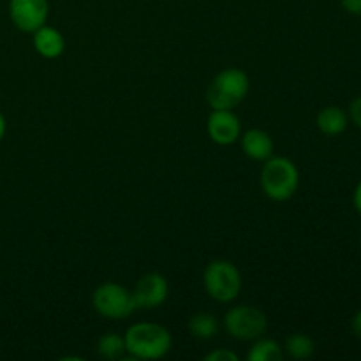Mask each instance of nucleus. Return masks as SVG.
Here are the masks:
<instances>
[{"label":"nucleus","instance_id":"1","mask_svg":"<svg viewBox=\"0 0 361 361\" xmlns=\"http://www.w3.org/2000/svg\"><path fill=\"white\" fill-rule=\"evenodd\" d=\"M127 355L133 360H161L171 351L173 337L168 328L157 323H136L127 328Z\"/></svg>","mask_w":361,"mask_h":361},{"label":"nucleus","instance_id":"2","mask_svg":"<svg viewBox=\"0 0 361 361\" xmlns=\"http://www.w3.org/2000/svg\"><path fill=\"white\" fill-rule=\"evenodd\" d=\"M261 190L271 201H288L296 194L300 173L295 162L288 157H270L261 169Z\"/></svg>","mask_w":361,"mask_h":361},{"label":"nucleus","instance_id":"3","mask_svg":"<svg viewBox=\"0 0 361 361\" xmlns=\"http://www.w3.org/2000/svg\"><path fill=\"white\" fill-rule=\"evenodd\" d=\"M250 90L245 71L228 67L212 80L207 90V102L212 109H235Z\"/></svg>","mask_w":361,"mask_h":361},{"label":"nucleus","instance_id":"4","mask_svg":"<svg viewBox=\"0 0 361 361\" xmlns=\"http://www.w3.org/2000/svg\"><path fill=\"white\" fill-rule=\"evenodd\" d=\"M203 286L212 300L219 303H231L242 291V274L231 261L215 259L204 268Z\"/></svg>","mask_w":361,"mask_h":361},{"label":"nucleus","instance_id":"5","mask_svg":"<svg viewBox=\"0 0 361 361\" xmlns=\"http://www.w3.org/2000/svg\"><path fill=\"white\" fill-rule=\"evenodd\" d=\"M92 305L99 316L118 321L129 317L136 310L133 291L116 282H104L92 295Z\"/></svg>","mask_w":361,"mask_h":361},{"label":"nucleus","instance_id":"6","mask_svg":"<svg viewBox=\"0 0 361 361\" xmlns=\"http://www.w3.org/2000/svg\"><path fill=\"white\" fill-rule=\"evenodd\" d=\"M224 328L229 337L240 342H250L267 334V314L254 305H236L226 312Z\"/></svg>","mask_w":361,"mask_h":361},{"label":"nucleus","instance_id":"7","mask_svg":"<svg viewBox=\"0 0 361 361\" xmlns=\"http://www.w3.org/2000/svg\"><path fill=\"white\" fill-rule=\"evenodd\" d=\"M48 14V0H9L11 21L25 34H34L37 28L46 25Z\"/></svg>","mask_w":361,"mask_h":361},{"label":"nucleus","instance_id":"8","mask_svg":"<svg viewBox=\"0 0 361 361\" xmlns=\"http://www.w3.org/2000/svg\"><path fill=\"white\" fill-rule=\"evenodd\" d=\"M169 284L166 277L159 271H148L133 289V298L136 303V310H152L161 307L168 300Z\"/></svg>","mask_w":361,"mask_h":361},{"label":"nucleus","instance_id":"9","mask_svg":"<svg viewBox=\"0 0 361 361\" xmlns=\"http://www.w3.org/2000/svg\"><path fill=\"white\" fill-rule=\"evenodd\" d=\"M207 129L210 140L221 147H229L242 136L240 118L233 113V109H212Z\"/></svg>","mask_w":361,"mask_h":361},{"label":"nucleus","instance_id":"10","mask_svg":"<svg viewBox=\"0 0 361 361\" xmlns=\"http://www.w3.org/2000/svg\"><path fill=\"white\" fill-rule=\"evenodd\" d=\"M32 44H34L35 51L42 56V59H59L66 51V39L60 34L56 28L42 25L41 28L32 34Z\"/></svg>","mask_w":361,"mask_h":361},{"label":"nucleus","instance_id":"11","mask_svg":"<svg viewBox=\"0 0 361 361\" xmlns=\"http://www.w3.org/2000/svg\"><path fill=\"white\" fill-rule=\"evenodd\" d=\"M243 154L252 161L264 162L274 154V140L270 134L263 129H250L240 136Z\"/></svg>","mask_w":361,"mask_h":361},{"label":"nucleus","instance_id":"12","mask_svg":"<svg viewBox=\"0 0 361 361\" xmlns=\"http://www.w3.org/2000/svg\"><path fill=\"white\" fill-rule=\"evenodd\" d=\"M349 115L338 106H326L317 113L316 126L324 136H341L345 129H348Z\"/></svg>","mask_w":361,"mask_h":361},{"label":"nucleus","instance_id":"13","mask_svg":"<svg viewBox=\"0 0 361 361\" xmlns=\"http://www.w3.org/2000/svg\"><path fill=\"white\" fill-rule=\"evenodd\" d=\"M187 328H189V334L192 335L194 338L210 341V338H214L215 335L219 334L221 323H219V319L214 314L197 312L190 317L189 323H187Z\"/></svg>","mask_w":361,"mask_h":361},{"label":"nucleus","instance_id":"14","mask_svg":"<svg viewBox=\"0 0 361 361\" xmlns=\"http://www.w3.org/2000/svg\"><path fill=\"white\" fill-rule=\"evenodd\" d=\"M284 358V348L271 338H256L250 351L247 353L249 361H281Z\"/></svg>","mask_w":361,"mask_h":361},{"label":"nucleus","instance_id":"15","mask_svg":"<svg viewBox=\"0 0 361 361\" xmlns=\"http://www.w3.org/2000/svg\"><path fill=\"white\" fill-rule=\"evenodd\" d=\"M97 355L101 356V358L109 361L122 360L123 356L127 355L126 338H123V335L115 334V331L102 335L97 341Z\"/></svg>","mask_w":361,"mask_h":361},{"label":"nucleus","instance_id":"16","mask_svg":"<svg viewBox=\"0 0 361 361\" xmlns=\"http://www.w3.org/2000/svg\"><path fill=\"white\" fill-rule=\"evenodd\" d=\"M316 351V344L305 334H295L288 337L284 345V353L293 360H309Z\"/></svg>","mask_w":361,"mask_h":361},{"label":"nucleus","instance_id":"17","mask_svg":"<svg viewBox=\"0 0 361 361\" xmlns=\"http://www.w3.org/2000/svg\"><path fill=\"white\" fill-rule=\"evenodd\" d=\"M238 355L229 349H215L204 356V361H238Z\"/></svg>","mask_w":361,"mask_h":361},{"label":"nucleus","instance_id":"18","mask_svg":"<svg viewBox=\"0 0 361 361\" xmlns=\"http://www.w3.org/2000/svg\"><path fill=\"white\" fill-rule=\"evenodd\" d=\"M349 118H351V122L361 130V95L356 97L355 101L351 102V106H349Z\"/></svg>","mask_w":361,"mask_h":361},{"label":"nucleus","instance_id":"19","mask_svg":"<svg viewBox=\"0 0 361 361\" xmlns=\"http://www.w3.org/2000/svg\"><path fill=\"white\" fill-rule=\"evenodd\" d=\"M342 9L355 16H361V0H341Z\"/></svg>","mask_w":361,"mask_h":361},{"label":"nucleus","instance_id":"20","mask_svg":"<svg viewBox=\"0 0 361 361\" xmlns=\"http://www.w3.org/2000/svg\"><path fill=\"white\" fill-rule=\"evenodd\" d=\"M351 330H353V334H355L356 337H358L360 341H361V310H358V312H356L355 316H353Z\"/></svg>","mask_w":361,"mask_h":361},{"label":"nucleus","instance_id":"21","mask_svg":"<svg viewBox=\"0 0 361 361\" xmlns=\"http://www.w3.org/2000/svg\"><path fill=\"white\" fill-rule=\"evenodd\" d=\"M353 203H355L356 212L361 215V180L358 182V185H356L355 194H353Z\"/></svg>","mask_w":361,"mask_h":361},{"label":"nucleus","instance_id":"22","mask_svg":"<svg viewBox=\"0 0 361 361\" xmlns=\"http://www.w3.org/2000/svg\"><path fill=\"white\" fill-rule=\"evenodd\" d=\"M6 130H7L6 116H4V115H2V111H0V143H2L4 136H6Z\"/></svg>","mask_w":361,"mask_h":361},{"label":"nucleus","instance_id":"23","mask_svg":"<svg viewBox=\"0 0 361 361\" xmlns=\"http://www.w3.org/2000/svg\"><path fill=\"white\" fill-rule=\"evenodd\" d=\"M360 245H361V235H360Z\"/></svg>","mask_w":361,"mask_h":361}]
</instances>
